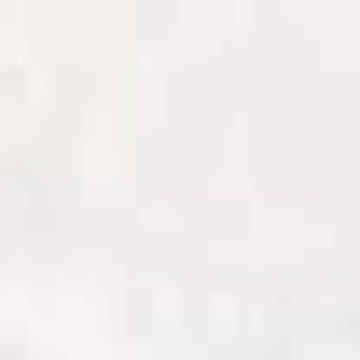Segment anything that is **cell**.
<instances>
[{
    "label": "cell",
    "instance_id": "1",
    "mask_svg": "<svg viewBox=\"0 0 360 360\" xmlns=\"http://www.w3.org/2000/svg\"><path fill=\"white\" fill-rule=\"evenodd\" d=\"M0 360H28V347H0Z\"/></svg>",
    "mask_w": 360,
    "mask_h": 360
}]
</instances>
